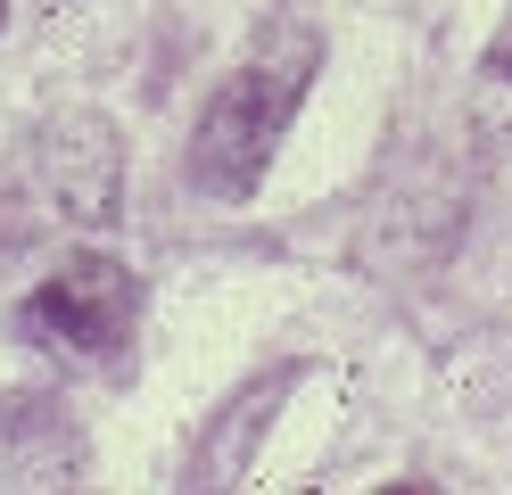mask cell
<instances>
[{"label": "cell", "mask_w": 512, "mask_h": 495, "mask_svg": "<svg viewBox=\"0 0 512 495\" xmlns=\"http://www.w3.org/2000/svg\"><path fill=\"white\" fill-rule=\"evenodd\" d=\"M314 58H323V42H314L306 25L265 33V42L215 83V99L199 108V132H190V182L215 190V198H248L256 174L273 165L281 132H290V116H298Z\"/></svg>", "instance_id": "cell-1"}, {"label": "cell", "mask_w": 512, "mask_h": 495, "mask_svg": "<svg viewBox=\"0 0 512 495\" xmlns=\"http://www.w3.org/2000/svg\"><path fill=\"white\" fill-rule=\"evenodd\" d=\"M133 314H141V297H133V273L116 256H67L25 297V322L50 347H75V355H116L133 339Z\"/></svg>", "instance_id": "cell-2"}, {"label": "cell", "mask_w": 512, "mask_h": 495, "mask_svg": "<svg viewBox=\"0 0 512 495\" xmlns=\"http://www.w3.org/2000/svg\"><path fill=\"white\" fill-rule=\"evenodd\" d=\"M471 132L488 149H512V17L496 25V42L479 50V75H471Z\"/></svg>", "instance_id": "cell-3"}]
</instances>
